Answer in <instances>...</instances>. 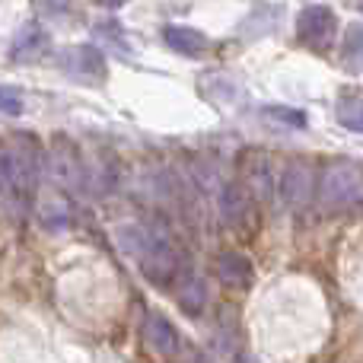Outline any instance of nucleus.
I'll list each match as a JSON object with an SVG mask.
<instances>
[{
  "instance_id": "f03ea898",
  "label": "nucleus",
  "mask_w": 363,
  "mask_h": 363,
  "mask_svg": "<svg viewBox=\"0 0 363 363\" xmlns=\"http://www.w3.org/2000/svg\"><path fill=\"white\" fill-rule=\"evenodd\" d=\"M315 198H319L322 211L341 213L354 211L363 204V166L351 163V160H335L322 169L319 182H315Z\"/></svg>"
},
{
  "instance_id": "6ab92c4d",
  "label": "nucleus",
  "mask_w": 363,
  "mask_h": 363,
  "mask_svg": "<svg viewBox=\"0 0 363 363\" xmlns=\"http://www.w3.org/2000/svg\"><path fill=\"white\" fill-rule=\"evenodd\" d=\"M99 4H102V6H121L125 0H99Z\"/></svg>"
},
{
  "instance_id": "0eeeda50",
  "label": "nucleus",
  "mask_w": 363,
  "mask_h": 363,
  "mask_svg": "<svg viewBox=\"0 0 363 363\" xmlns=\"http://www.w3.org/2000/svg\"><path fill=\"white\" fill-rule=\"evenodd\" d=\"M61 67L67 70V74L80 77V80H89V83L106 80V57H102V51L89 48V45L64 48L61 51Z\"/></svg>"
},
{
  "instance_id": "423d86ee",
  "label": "nucleus",
  "mask_w": 363,
  "mask_h": 363,
  "mask_svg": "<svg viewBox=\"0 0 363 363\" xmlns=\"http://www.w3.org/2000/svg\"><path fill=\"white\" fill-rule=\"evenodd\" d=\"M335 32H338V19H335L332 6L325 4H309L296 16V35L306 45H313V48H325L335 38Z\"/></svg>"
},
{
  "instance_id": "f257e3e1",
  "label": "nucleus",
  "mask_w": 363,
  "mask_h": 363,
  "mask_svg": "<svg viewBox=\"0 0 363 363\" xmlns=\"http://www.w3.org/2000/svg\"><path fill=\"white\" fill-rule=\"evenodd\" d=\"M118 236H121V249L138 262L144 277H150L160 287H172L176 284V277L182 274V262L176 249L163 236L144 230V226H125V230H118Z\"/></svg>"
},
{
  "instance_id": "ddd939ff",
  "label": "nucleus",
  "mask_w": 363,
  "mask_h": 363,
  "mask_svg": "<svg viewBox=\"0 0 363 363\" xmlns=\"http://www.w3.org/2000/svg\"><path fill=\"white\" fill-rule=\"evenodd\" d=\"M338 121L351 131L363 134V96L357 93H347L338 99Z\"/></svg>"
},
{
  "instance_id": "a211bd4d",
  "label": "nucleus",
  "mask_w": 363,
  "mask_h": 363,
  "mask_svg": "<svg viewBox=\"0 0 363 363\" xmlns=\"http://www.w3.org/2000/svg\"><path fill=\"white\" fill-rule=\"evenodd\" d=\"M19 112H23V99H19V93L0 86V115H19Z\"/></svg>"
},
{
  "instance_id": "dca6fc26",
  "label": "nucleus",
  "mask_w": 363,
  "mask_h": 363,
  "mask_svg": "<svg viewBox=\"0 0 363 363\" xmlns=\"http://www.w3.org/2000/svg\"><path fill=\"white\" fill-rule=\"evenodd\" d=\"M268 115H271V118H277V121H284V125H294V128H303V125H306V115H303L300 108L271 106V108H268Z\"/></svg>"
},
{
  "instance_id": "aec40b11",
  "label": "nucleus",
  "mask_w": 363,
  "mask_h": 363,
  "mask_svg": "<svg viewBox=\"0 0 363 363\" xmlns=\"http://www.w3.org/2000/svg\"><path fill=\"white\" fill-rule=\"evenodd\" d=\"M357 4H360V10H363V0H357Z\"/></svg>"
},
{
  "instance_id": "4468645a",
  "label": "nucleus",
  "mask_w": 363,
  "mask_h": 363,
  "mask_svg": "<svg viewBox=\"0 0 363 363\" xmlns=\"http://www.w3.org/2000/svg\"><path fill=\"white\" fill-rule=\"evenodd\" d=\"M341 57L351 70H363V26L354 23L345 29V48H341Z\"/></svg>"
},
{
  "instance_id": "1a4fd4ad",
  "label": "nucleus",
  "mask_w": 363,
  "mask_h": 363,
  "mask_svg": "<svg viewBox=\"0 0 363 363\" xmlns=\"http://www.w3.org/2000/svg\"><path fill=\"white\" fill-rule=\"evenodd\" d=\"M144 345L160 357H176L179 354V332L166 315H147L144 322Z\"/></svg>"
},
{
  "instance_id": "9b49d317",
  "label": "nucleus",
  "mask_w": 363,
  "mask_h": 363,
  "mask_svg": "<svg viewBox=\"0 0 363 363\" xmlns=\"http://www.w3.org/2000/svg\"><path fill=\"white\" fill-rule=\"evenodd\" d=\"M217 277L233 290H245L255 281V268L252 262L242 255V252H223L217 258Z\"/></svg>"
},
{
  "instance_id": "20e7f679",
  "label": "nucleus",
  "mask_w": 363,
  "mask_h": 363,
  "mask_svg": "<svg viewBox=\"0 0 363 363\" xmlns=\"http://www.w3.org/2000/svg\"><path fill=\"white\" fill-rule=\"evenodd\" d=\"M4 169H6V188L13 191H32L42 172V153L29 138H16L10 150H4Z\"/></svg>"
},
{
  "instance_id": "f3484780",
  "label": "nucleus",
  "mask_w": 363,
  "mask_h": 363,
  "mask_svg": "<svg viewBox=\"0 0 363 363\" xmlns=\"http://www.w3.org/2000/svg\"><path fill=\"white\" fill-rule=\"evenodd\" d=\"M201 306H204V287L201 284H191V287H185V296H182V309L185 313H201Z\"/></svg>"
},
{
  "instance_id": "9d476101",
  "label": "nucleus",
  "mask_w": 363,
  "mask_h": 363,
  "mask_svg": "<svg viewBox=\"0 0 363 363\" xmlns=\"http://www.w3.org/2000/svg\"><path fill=\"white\" fill-rule=\"evenodd\" d=\"M163 42L185 57H204L207 51H211V38H207L204 32L191 29V26H166Z\"/></svg>"
},
{
  "instance_id": "6e6552de",
  "label": "nucleus",
  "mask_w": 363,
  "mask_h": 363,
  "mask_svg": "<svg viewBox=\"0 0 363 363\" xmlns=\"http://www.w3.org/2000/svg\"><path fill=\"white\" fill-rule=\"evenodd\" d=\"M48 166H51V176L61 182L64 188H77L83 182L80 157H77V147L67 138H55L51 153H48Z\"/></svg>"
},
{
  "instance_id": "39448f33",
  "label": "nucleus",
  "mask_w": 363,
  "mask_h": 363,
  "mask_svg": "<svg viewBox=\"0 0 363 363\" xmlns=\"http://www.w3.org/2000/svg\"><path fill=\"white\" fill-rule=\"evenodd\" d=\"M315 182H319L315 166L309 163V160H294V163H287V169H284L277 191H281L284 204H287L290 211H303V207H309V201L315 198Z\"/></svg>"
},
{
  "instance_id": "7ed1b4c3",
  "label": "nucleus",
  "mask_w": 363,
  "mask_h": 363,
  "mask_svg": "<svg viewBox=\"0 0 363 363\" xmlns=\"http://www.w3.org/2000/svg\"><path fill=\"white\" fill-rule=\"evenodd\" d=\"M220 217L239 236H252L258 230V207L252 191L245 188V182H226L223 185V191H220Z\"/></svg>"
},
{
  "instance_id": "2eb2a0df",
  "label": "nucleus",
  "mask_w": 363,
  "mask_h": 363,
  "mask_svg": "<svg viewBox=\"0 0 363 363\" xmlns=\"http://www.w3.org/2000/svg\"><path fill=\"white\" fill-rule=\"evenodd\" d=\"M245 188L252 191V198L255 201H268L271 198V172L268 169H252Z\"/></svg>"
},
{
  "instance_id": "f8f14e48",
  "label": "nucleus",
  "mask_w": 363,
  "mask_h": 363,
  "mask_svg": "<svg viewBox=\"0 0 363 363\" xmlns=\"http://www.w3.org/2000/svg\"><path fill=\"white\" fill-rule=\"evenodd\" d=\"M45 48H48V32L38 29V26H26V29L16 35V42H13L10 55L16 57V61L29 64V61H35Z\"/></svg>"
}]
</instances>
